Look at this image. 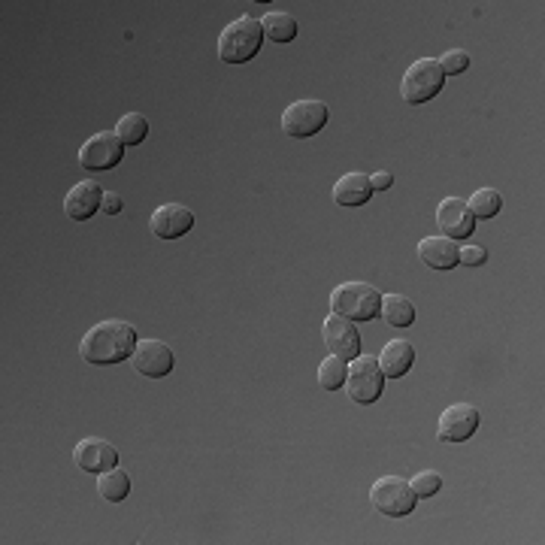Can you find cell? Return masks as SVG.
I'll return each instance as SVG.
<instances>
[{
    "label": "cell",
    "mask_w": 545,
    "mask_h": 545,
    "mask_svg": "<svg viewBox=\"0 0 545 545\" xmlns=\"http://www.w3.org/2000/svg\"><path fill=\"white\" fill-rule=\"evenodd\" d=\"M122 209H125V203L116 191H103V212L106 215H119Z\"/></svg>",
    "instance_id": "cell-28"
},
{
    "label": "cell",
    "mask_w": 545,
    "mask_h": 545,
    "mask_svg": "<svg viewBox=\"0 0 545 545\" xmlns=\"http://www.w3.org/2000/svg\"><path fill=\"white\" fill-rule=\"evenodd\" d=\"M415 364V349L406 340H391L382 355H379V367L385 373V379H403Z\"/></svg>",
    "instance_id": "cell-18"
},
{
    "label": "cell",
    "mask_w": 545,
    "mask_h": 545,
    "mask_svg": "<svg viewBox=\"0 0 545 545\" xmlns=\"http://www.w3.org/2000/svg\"><path fill=\"white\" fill-rule=\"evenodd\" d=\"M137 343H140L137 331L128 321L106 318V321H97L94 327L85 331V337L79 343V355L85 364L109 367V364H122V361L134 358Z\"/></svg>",
    "instance_id": "cell-1"
},
{
    "label": "cell",
    "mask_w": 545,
    "mask_h": 545,
    "mask_svg": "<svg viewBox=\"0 0 545 545\" xmlns=\"http://www.w3.org/2000/svg\"><path fill=\"white\" fill-rule=\"evenodd\" d=\"M261 43H264L261 19L240 16L218 37V58L225 64H249L261 52Z\"/></svg>",
    "instance_id": "cell-2"
},
{
    "label": "cell",
    "mask_w": 545,
    "mask_h": 545,
    "mask_svg": "<svg viewBox=\"0 0 545 545\" xmlns=\"http://www.w3.org/2000/svg\"><path fill=\"white\" fill-rule=\"evenodd\" d=\"M97 209H103V188L94 179L76 182L64 197V212H67V218H73V222H88Z\"/></svg>",
    "instance_id": "cell-14"
},
{
    "label": "cell",
    "mask_w": 545,
    "mask_h": 545,
    "mask_svg": "<svg viewBox=\"0 0 545 545\" xmlns=\"http://www.w3.org/2000/svg\"><path fill=\"white\" fill-rule=\"evenodd\" d=\"M73 461H76L79 470L97 473V476H100V473H106V470L119 467V452H116L113 446H109V443L97 440V436H88V440H82V443L76 446Z\"/></svg>",
    "instance_id": "cell-15"
},
{
    "label": "cell",
    "mask_w": 545,
    "mask_h": 545,
    "mask_svg": "<svg viewBox=\"0 0 545 545\" xmlns=\"http://www.w3.org/2000/svg\"><path fill=\"white\" fill-rule=\"evenodd\" d=\"M458 243L449 237H424L418 243V258L430 267V270H455L458 267Z\"/></svg>",
    "instance_id": "cell-16"
},
{
    "label": "cell",
    "mask_w": 545,
    "mask_h": 545,
    "mask_svg": "<svg viewBox=\"0 0 545 545\" xmlns=\"http://www.w3.org/2000/svg\"><path fill=\"white\" fill-rule=\"evenodd\" d=\"M382 309V294L370 282H343L331 291V312L349 321H373Z\"/></svg>",
    "instance_id": "cell-3"
},
{
    "label": "cell",
    "mask_w": 545,
    "mask_h": 545,
    "mask_svg": "<svg viewBox=\"0 0 545 545\" xmlns=\"http://www.w3.org/2000/svg\"><path fill=\"white\" fill-rule=\"evenodd\" d=\"M370 182H373V191H388L394 179H391V173L379 170V173H373V176H370Z\"/></svg>",
    "instance_id": "cell-29"
},
{
    "label": "cell",
    "mask_w": 545,
    "mask_h": 545,
    "mask_svg": "<svg viewBox=\"0 0 545 545\" xmlns=\"http://www.w3.org/2000/svg\"><path fill=\"white\" fill-rule=\"evenodd\" d=\"M458 264H464V267H485L488 264V249L485 246H461L458 249Z\"/></svg>",
    "instance_id": "cell-27"
},
{
    "label": "cell",
    "mask_w": 545,
    "mask_h": 545,
    "mask_svg": "<svg viewBox=\"0 0 545 545\" xmlns=\"http://www.w3.org/2000/svg\"><path fill=\"white\" fill-rule=\"evenodd\" d=\"M479 421H482V415L473 403H452L440 415L436 436H440V443H467L479 430Z\"/></svg>",
    "instance_id": "cell-9"
},
{
    "label": "cell",
    "mask_w": 545,
    "mask_h": 545,
    "mask_svg": "<svg viewBox=\"0 0 545 545\" xmlns=\"http://www.w3.org/2000/svg\"><path fill=\"white\" fill-rule=\"evenodd\" d=\"M122 158H125V143L116 137V131H97L79 149V164L91 173L113 170L122 164Z\"/></svg>",
    "instance_id": "cell-7"
},
{
    "label": "cell",
    "mask_w": 545,
    "mask_h": 545,
    "mask_svg": "<svg viewBox=\"0 0 545 545\" xmlns=\"http://www.w3.org/2000/svg\"><path fill=\"white\" fill-rule=\"evenodd\" d=\"M446 85V73L440 67V58H418L415 64L406 67L403 79H400V97L409 106L427 103Z\"/></svg>",
    "instance_id": "cell-4"
},
{
    "label": "cell",
    "mask_w": 545,
    "mask_h": 545,
    "mask_svg": "<svg viewBox=\"0 0 545 545\" xmlns=\"http://www.w3.org/2000/svg\"><path fill=\"white\" fill-rule=\"evenodd\" d=\"M324 346L331 349L334 355H340L343 361H355V358L361 355V334H358V324L331 312V318L324 321Z\"/></svg>",
    "instance_id": "cell-11"
},
{
    "label": "cell",
    "mask_w": 545,
    "mask_h": 545,
    "mask_svg": "<svg viewBox=\"0 0 545 545\" xmlns=\"http://www.w3.org/2000/svg\"><path fill=\"white\" fill-rule=\"evenodd\" d=\"M327 125V103L321 100H297L288 103L282 113V131L294 140L315 137Z\"/></svg>",
    "instance_id": "cell-8"
},
{
    "label": "cell",
    "mask_w": 545,
    "mask_h": 545,
    "mask_svg": "<svg viewBox=\"0 0 545 545\" xmlns=\"http://www.w3.org/2000/svg\"><path fill=\"white\" fill-rule=\"evenodd\" d=\"M436 225H440L443 237H449V240H467L476 231V215L470 212L467 200L446 197L440 206H436Z\"/></svg>",
    "instance_id": "cell-10"
},
{
    "label": "cell",
    "mask_w": 545,
    "mask_h": 545,
    "mask_svg": "<svg viewBox=\"0 0 545 545\" xmlns=\"http://www.w3.org/2000/svg\"><path fill=\"white\" fill-rule=\"evenodd\" d=\"M346 376H349V364L340 355H331V358H324L318 364V385L324 391H340V388H346Z\"/></svg>",
    "instance_id": "cell-22"
},
{
    "label": "cell",
    "mask_w": 545,
    "mask_h": 545,
    "mask_svg": "<svg viewBox=\"0 0 545 545\" xmlns=\"http://www.w3.org/2000/svg\"><path fill=\"white\" fill-rule=\"evenodd\" d=\"M116 137L125 143V146H140L146 137H149V119L143 113H128L119 119L116 125Z\"/></svg>",
    "instance_id": "cell-23"
},
{
    "label": "cell",
    "mask_w": 545,
    "mask_h": 545,
    "mask_svg": "<svg viewBox=\"0 0 545 545\" xmlns=\"http://www.w3.org/2000/svg\"><path fill=\"white\" fill-rule=\"evenodd\" d=\"M373 197V182L367 173H346L334 185V203L337 206H364Z\"/></svg>",
    "instance_id": "cell-17"
},
{
    "label": "cell",
    "mask_w": 545,
    "mask_h": 545,
    "mask_svg": "<svg viewBox=\"0 0 545 545\" xmlns=\"http://www.w3.org/2000/svg\"><path fill=\"white\" fill-rule=\"evenodd\" d=\"M440 67H443V73H446V76L467 73V67H470V55H467V49H452V52H446V55L440 58Z\"/></svg>",
    "instance_id": "cell-26"
},
{
    "label": "cell",
    "mask_w": 545,
    "mask_h": 545,
    "mask_svg": "<svg viewBox=\"0 0 545 545\" xmlns=\"http://www.w3.org/2000/svg\"><path fill=\"white\" fill-rule=\"evenodd\" d=\"M97 491H100V497L109 500V503H122V500H128V494H131V476H128L122 467L106 470V473H100V479H97Z\"/></svg>",
    "instance_id": "cell-20"
},
{
    "label": "cell",
    "mask_w": 545,
    "mask_h": 545,
    "mask_svg": "<svg viewBox=\"0 0 545 545\" xmlns=\"http://www.w3.org/2000/svg\"><path fill=\"white\" fill-rule=\"evenodd\" d=\"M149 225L158 240H179L194 228V212L182 203H164L152 212Z\"/></svg>",
    "instance_id": "cell-13"
},
{
    "label": "cell",
    "mask_w": 545,
    "mask_h": 545,
    "mask_svg": "<svg viewBox=\"0 0 545 545\" xmlns=\"http://www.w3.org/2000/svg\"><path fill=\"white\" fill-rule=\"evenodd\" d=\"M131 364H134V370L140 376L164 379L176 367V358H173V352H170L167 343H161V340H143V343H137V352H134Z\"/></svg>",
    "instance_id": "cell-12"
},
{
    "label": "cell",
    "mask_w": 545,
    "mask_h": 545,
    "mask_svg": "<svg viewBox=\"0 0 545 545\" xmlns=\"http://www.w3.org/2000/svg\"><path fill=\"white\" fill-rule=\"evenodd\" d=\"M261 31L273 43H291V40H297L300 25H297V19L291 13H267L261 19Z\"/></svg>",
    "instance_id": "cell-21"
},
{
    "label": "cell",
    "mask_w": 545,
    "mask_h": 545,
    "mask_svg": "<svg viewBox=\"0 0 545 545\" xmlns=\"http://www.w3.org/2000/svg\"><path fill=\"white\" fill-rule=\"evenodd\" d=\"M382 388H385V373L379 367V358L373 355H358L352 364H349V376H346V391L355 403L361 406H370L382 397Z\"/></svg>",
    "instance_id": "cell-6"
},
{
    "label": "cell",
    "mask_w": 545,
    "mask_h": 545,
    "mask_svg": "<svg viewBox=\"0 0 545 545\" xmlns=\"http://www.w3.org/2000/svg\"><path fill=\"white\" fill-rule=\"evenodd\" d=\"M412 491H415V497L418 500H427V497H433L436 491H443V476L440 473H433V470H421L418 476H412Z\"/></svg>",
    "instance_id": "cell-25"
},
{
    "label": "cell",
    "mask_w": 545,
    "mask_h": 545,
    "mask_svg": "<svg viewBox=\"0 0 545 545\" xmlns=\"http://www.w3.org/2000/svg\"><path fill=\"white\" fill-rule=\"evenodd\" d=\"M470 212L476 215V218H494L500 209H503V197H500V191L497 188H479L473 197H470Z\"/></svg>",
    "instance_id": "cell-24"
},
{
    "label": "cell",
    "mask_w": 545,
    "mask_h": 545,
    "mask_svg": "<svg viewBox=\"0 0 545 545\" xmlns=\"http://www.w3.org/2000/svg\"><path fill=\"white\" fill-rule=\"evenodd\" d=\"M382 321L391 327H409L415 321V306L409 297L403 294H382V309H379Z\"/></svg>",
    "instance_id": "cell-19"
},
{
    "label": "cell",
    "mask_w": 545,
    "mask_h": 545,
    "mask_svg": "<svg viewBox=\"0 0 545 545\" xmlns=\"http://www.w3.org/2000/svg\"><path fill=\"white\" fill-rule=\"evenodd\" d=\"M370 500H373V509L385 518H403V515H412L418 497L412 491V485L400 476H382L373 482L370 488Z\"/></svg>",
    "instance_id": "cell-5"
}]
</instances>
